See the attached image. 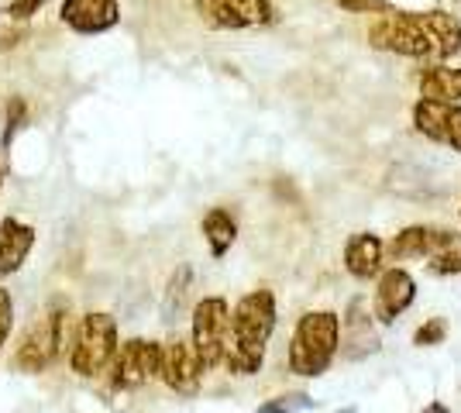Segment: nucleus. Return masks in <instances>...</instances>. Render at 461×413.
Here are the masks:
<instances>
[{"label":"nucleus","instance_id":"f257e3e1","mask_svg":"<svg viewBox=\"0 0 461 413\" xmlns=\"http://www.w3.org/2000/svg\"><path fill=\"white\" fill-rule=\"evenodd\" d=\"M368 45L406 59H451L461 49V21L447 11H385L372 21Z\"/></svg>","mask_w":461,"mask_h":413},{"label":"nucleus","instance_id":"f03ea898","mask_svg":"<svg viewBox=\"0 0 461 413\" xmlns=\"http://www.w3.org/2000/svg\"><path fill=\"white\" fill-rule=\"evenodd\" d=\"M276 331V296L269 290H251L230 310L224 365L230 375H255L266 362V345Z\"/></svg>","mask_w":461,"mask_h":413},{"label":"nucleus","instance_id":"7ed1b4c3","mask_svg":"<svg viewBox=\"0 0 461 413\" xmlns=\"http://www.w3.org/2000/svg\"><path fill=\"white\" fill-rule=\"evenodd\" d=\"M338 348H341V317L334 310L303 314L289 341V373L317 379L330 369Z\"/></svg>","mask_w":461,"mask_h":413},{"label":"nucleus","instance_id":"20e7f679","mask_svg":"<svg viewBox=\"0 0 461 413\" xmlns=\"http://www.w3.org/2000/svg\"><path fill=\"white\" fill-rule=\"evenodd\" d=\"M117 355V324L111 314H86L79 320L77 337H73V373L83 379L107 373Z\"/></svg>","mask_w":461,"mask_h":413},{"label":"nucleus","instance_id":"39448f33","mask_svg":"<svg viewBox=\"0 0 461 413\" xmlns=\"http://www.w3.org/2000/svg\"><path fill=\"white\" fill-rule=\"evenodd\" d=\"M228 328H230V307L221 296H203L193 307V352L200 358L203 373L224 362V348H228Z\"/></svg>","mask_w":461,"mask_h":413},{"label":"nucleus","instance_id":"423d86ee","mask_svg":"<svg viewBox=\"0 0 461 413\" xmlns=\"http://www.w3.org/2000/svg\"><path fill=\"white\" fill-rule=\"evenodd\" d=\"M62 337H66V317L45 314L28 335L21 337L14 369L18 373H45L62 352Z\"/></svg>","mask_w":461,"mask_h":413},{"label":"nucleus","instance_id":"0eeeda50","mask_svg":"<svg viewBox=\"0 0 461 413\" xmlns=\"http://www.w3.org/2000/svg\"><path fill=\"white\" fill-rule=\"evenodd\" d=\"M193 7L211 28H224V31L262 28L276 21L272 0H193Z\"/></svg>","mask_w":461,"mask_h":413},{"label":"nucleus","instance_id":"6e6552de","mask_svg":"<svg viewBox=\"0 0 461 413\" xmlns=\"http://www.w3.org/2000/svg\"><path fill=\"white\" fill-rule=\"evenodd\" d=\"M158 362H162V345L145 341V337H131L124 345H117V355L111 362V379L121 390H135L158 379Z\"/></svg>","mask_w":461,"mask_h":413},{"label":"nucleus","instance_id":"1a4fd4ad","mask_svg":"<svg viewBox=\"0 0 461 413\" xmlns=\"http://www.w3.org/2000/svg\"><path fill=\"white\" fill-rule=\"evenodd\" d=\"M200 375H203V365L193 352L190 341L183 337H173L169 345H162V362H158V379L173 390V393L193 396L200 390Z\"/></svg>","mask_w":461,"mask_h":413},{"label":"nucleus","instance_id":"9d476101","mask_svg":"<svg viewBox=\"0 0 461 413\" xmlns=\"http://www.w3.org/2000/svg\"><path fill=\"white\" fill-rule=\"evenodd\" d=\"M413 124L417 131L447 148L461 152V103H444V100H420L413 107Z\"/></svg>","mask_w":461,"mask_h":413},{"label":"nucleus","instance_id":"9b49d317","mask_svg":"<svg viewBox=\"0 0 461 413\" xmlns=\"http://www.w3.org/2000/svg\"><path fill=\"white\" fill-rule=\"evenodd\" d=\"M59 18L79 35H100V31H111L121 21V7H117V0H62Z\"/></svg>","mask_w":461,"mask_h":413},{"label":"nucleus","instance_id":"f8f14e48","mask_svg":"<svg viewBox=\"0 0 461 413\" xmlns=\"http://www.w3.org/2000/svg\"><path fill=\"white\" fill-rule=\"evenodd\" d=\"M417 300V283L406 269H389L379 279V290H375V317L383 324H393L396 317L410 310V303Z\"/></svg>","mask_w":461,"mask_h":413},{"label":"nucleus","instance_id":"ddd939ff","mask_svg":"<svg viewBox=\"0 0 461 413\" xmlns=\"http://www.w3.org/2000/svg\"><path fill=\"white\" fill-rule=\"evenodd\" d=\"M458 238L455 231H444V228H427V224H417V228H406L400 235L389 241V252L396 258H430L444 252V248H451Z\"/></svg>","mask_w":461,"mask_h":413},{"label":"nucleus","instance_id":"4468645a","mask_svg":"<svg viewBox=\"0 0 461 413\" xmlns=\"http://www.w3.org/2000/svg\"><path fill=\"white\" fill-rule=\"evenodd\" d=\"M32 248H35V231L14 217H4L0 220V275L18 273Z\"/></svg>","mask_w":461,"mask_h":413},{"label":"nucleus","instance_id":"2eb2a0df","mask_svg":"<svg viewBox=\"0 0 461 413\" xmlns=\"http://www.w3.org/2000/svg\"><path fill=\"white\" fill-rule=\"evenodd\" d=\"M383 248L375 235H351L345 245V269L355 279H372L383 269Z\"/></svg>","mask_w":461,"mask_h":413},{"label":"nucleus","instance_id":"dca6fc26","mask_svg":"<svg viewBox=\"0 0 461 413\" xmlns=\"http://www.w3.org/2000/svg\"><path fill=\"white\" fill-rule=\"evenodd\" d=\"M420 97L458 103L461 100V66H430L420 73Z\"/></svg>","mask_w":461,"mask_h":413},{"label":"nucleus","instance_id":"f3484780","mask_svg":"<svg viewBox=\"0 0 461 413\" xmlns=\"http://www.w3.org/2000/svg\"><path fill=\"white\" fill-rule=\"evenodd\" d=\"M203 238H207V245H211V256L213 258H224L230 252V245H234V238H238V224H234V217L224 211V207H213L211 214L203 217Z\"/></svg>","mask_w":461,"mask_h":413},{"label":"nucleus","instance_id":"a211bd4d","mask_svg":"<svg viewBox=\"0 0 461 413\" xmlns=\"http://www.w3.org/2000/svg\"><path fill=\"white\" fill-rule=\"evenodd\" d=\"M430 273L438 275H461V248L458 245H451V248H444L438 256H430Z\"/></svg>","mask_w":461,"mask_h":413},{"label":"nucleus","instance_id":"6ab92c4d","mask_svg":"<svg viewBox=\"0 0 461 413\" xmlns=\"http://www.w3.org/2000/svg\"><path fill=\"white\" fill-rule=\"evenodd\" d=\"M313 407V400L307 393H293V396H279V400H272L262 407V413H296V410H310Z\"/></svg>","mask_w":461,"mask_h":413},{"label":"nucleus","instance_id":"aec40b11","mask_svg":"<svg viewBox=\"0 0 461 413\" xmlns=\"http://www.w3.org/2000/svg\"><path fill=\"white\" fill-rule=\"evenodd\" d=\"M444 335H447V324H444L441 317H434V320H427L420 331L413 335V345L417 348H430V345H441Z\"/></svg>","mask_w":461,"mask_h":413},{"label":"nucleus","instance_id":"412c9836","mask_svg":"<svg viewBox=\"0 0 461 413\" xmlns=\"http://www.w3.org/2000/svg\"><path fill=\"white\" fill-rule=\"evenodd\" d=\"M190 279H193V273L186 269V265L176 273L173 286H169V296H166V310H169V314H176V310H179V303L186 300V286H190Z\"/></svg>","mask_w":461,"mask_h":413},{"label":"nucleus","instance_id":"4be33fe9","mask_svg":"<svg viewBox=\"0 0 461 413\" xmlns=\"http://www.w3.org/2000/svg\"><path fill=\"white\" fill-rule=\"evenodd\" d=\"M24 118H28V103H24L21 97H14L11 103H7V131H4V145H11V138H14V131L24 124Z\"/></svg>","mask_w":461,"mask_h":413},{"label":"nucleus","instance_id":"5701e85b","mask_svg":"<svg viewBox=\"0 0 461 413\" xmlns=\"http://www.w3.org/2000/svg\"><path fill=\"white\" fill-rule=\"evenodd\" d=\"M341 11H351V14H385L393 11L385 0H334Z\"/></svg>","mask_w":461,"mask_h":413},{"label":"nucleus","instance_id":"b1692460","mask_svg":"<svg viewBox=\"0 0 461 413\" xmlns=\"http://www.w3.org/2000/svg\"><path fill=\"white\" fill-rule=\"evenodd\" d=\"M11 328H14V303H11V293H7V290H0V345L7 341Z\"/></svg>","mask_w":461,"mask_h":413},{"label":"nucleus","instance_id":"393cba45","mask_svg":"<svg viewBox=\"0 0 461 413\" xmlns=\"http://www.w3.org/2000/svg\"><path fill=\"white\" fill-rule=\"evenodd\" d=\"M41 4H45V0H11V4H7V14L14 21H32L41 11Z\"/></svg>","mask_w":461,"mask_h":413},{"label":"nucleus","instance_id":"a878e982","mask_svg":"<svg viewBox=\"0 0 461 413\" xmlns=\"http://www.w3.org/2000/svg\"><path fill=\"white\" fill-rule=\"evenodd\" d=\"M423 413H451V410H447L444 403H430V407H427V410H423Z\"/></svg>","mask_w":461,"mask_h":413},{"label":"nucleus","instance_id":"bb28decb","mask_svg":"<svg viewBox=\"0 0 461 413\" xmlns=\"http://www.w3.org/2000/svg\"><path fill=\"white\" fill-rule=\"evenodd\" d=\"M0 186H4V169H0Z\"/></svg>","mask_w":461,"mask_h":413},{"label":"nucleus","instance_id":"cd10ccee","mask_svg":"<svg viewBox=\"0 0 461 413\" xmlns=\"http://www.w3.org/2000/svg\"><path fill=\"white\" fill-rule=\"evenodd\" d=\"M341 413H355V410H341Z\"/></svg>","mask_w":461,"mask_h":413}]
</instances>
